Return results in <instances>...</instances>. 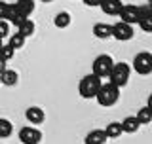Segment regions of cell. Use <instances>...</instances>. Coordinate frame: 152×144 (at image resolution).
<instances>
[{"label":"cell","instance_id":"obj_10","mask_svg":"<svg viewBox=\"0 0 152 144\" xmlns=\"http://www.w3.org/2000/svg\"><path fill=\"white\" fill-rule=\"evenodd\" d=\"M25 118L31 125H40V123H44L46 114H44V110L38 108V106H28L27 112H25Z\"/></svg>","mask_w":152,"mask_h":144},{"label":"cell","instance_id":"obj_26","mask_svg":"<svg viewBox=\"0 0 152 144\" xmlns=\"http://www.w3.org/2000/svg\"><path fill=\"white\" fill-rule=\"evenodd\" d=\"M8 2H4V0H0V19H6V13H8Z\"/></svg>","mask_w":152,"mask_h":144},{"label":"cell","instance_id":"obj_21","mask_svg":"<svg viewBox=\"0 0 152 144\" xmlns=\"http://www.w3.org/2000/svg\"><path fill=\"white\" fill-rule=\"evenodd\" d=\"M15 4L19 6V9H21L27 17H31V13L34 12V8H36L34 0H15Z\"/></svg>","mask_w":152,"mask_h":144},{"label":"cell","instance_id":"obj_23","mask_svg":"<svg viewBox=\"0 0 152 144\" xmlns=\"http://www.w3.org/2000/svg\"><path fill=\"white\" fill-rule=\"evenodd\" d=\"M13 55H15V49H13L10 44H4L2 47H0V57H2L4 61H12Z\"/></svg>","mask_w":152,"mask_h":144},{"label":"cell","instance_id":"obj_22","mask_svg":"<svg viewBox=\"0 0 152 144\" xmlns=\"http://www.w3.org/2000/svg\"><path fill=\"white\" fill-rule=\"evenodd\" d=\"M12 133H13L12 121H10V119H6V118H0V138L12 137Z\"/></svg>","mask_w":152,"mask_h":144},{"label":"cell","instance_id":"obj_8","mask_svg":"<svg viewBox=\"0 0 152 144\" xmlns=\"http://www.w3.org/2000/svg\"><path fill=\"white\" fill-rule=\"evenodd\" d=\"M19 140L23 144H38L42 140V133L36 127H23L19 131Z\"/></svg>","mask_w":152,"mask_h":144},{"label":"cell","instance_id":"obj_6","mask_svg":"<svg viewBox=\"0 0 152 144\" xmlns=\"http://www.w3.org/2000/svg\"><path fill=\"white\" fill-rule=\"evenodd\" d=\"M133 34H135V32H133V25H129V23H126V21H118V23L112 25V38H116V40H120V42L131 40Z\"/></svg>","mask_w":152,"mask_h":144},{"label":"cell","instance_id":"obj_5","mask_svg":"<svg viewBox=\"0 0 152 144\" xmlns=\"http://www.w3.org/2000/svg\"><path fill=\"white\" fill-rule=\"evenodd\" d=\"M112 65H114V59L110 55L103 53V55L95 57V61L91 65V70H93L95 76H99V78H107L108 72H110V68H112Z\"/></svg>","mask_w":152,"mask_h":144},{"label":"cell","instance_id":"obj_17","mask_svg":"<svg viewBox=\"0 0 152 144\" xmlns=\"http://www.w3.org/2000/svg\"><path fill=\"white\" fill-rule=\"evenodd\" d=\"M17 31L21 32V34L25 36V38H28V36H32V34H34V31H36V25H34V21H32V19H28V17H27L25 21H23L21 25L17 27Z\"/></svg>","mask_w":152,"mask_h":144},{"label":"cell","instance_id":"obj_29","mask_svg":"<svg viewBox=\"0 0 152 144\" xmlns=\"http://www.w3.org/2000/svg\"><path fill=\"white\" fill-rule=\"evenodd\" d=\"M146 106H150V108H152V93L148 95V99H146Z\"/></svg>","mask_w":152,"mask_h":144},{"label":"cell","instance_id":"obj_2","mask_svg":"<svg viewBox=\"0 0 152 144\" xmlns=\"http://www.w3.org/2000/svg\"><path fill=\"white\" fill-rule=\"evenodd\" d=\"M101 84H103V78L95 76L93 72L88 74V76H84V78L80 80V85H78L80 97H82V99H95V95H97Z\"/></svg>","mask_w":152,"mask_h":144},{"label":"cell","instance_id":"obj_11","mask_svg":"<svg viewBox=\"0 0 152 144\" xmlns=\"http://www.w3.org/2000/svg\"><path fill=\"white\" fill-rule=\"evenodd\" d=\"M99 8L103 9L104 15H118V12L122 8V0H101Z\"/></svg>","mask_w":152,"mask_h":144},{"label":"cell","instance_id":"obj_1","mask_svg":"<svg viewBox=\"0 0 152 144\" xmlns=\"http://www.w3.org/2000/svg\"><path fill=\"white\" fill-rule=\"evenodd\" d=\"M95 99H97V103L101 104V106H104V108L114 106V104L120 100V87H118V85H114L112 81L101 84V87H99Z\"/></svg>","mask_w":152,"mask_h":144},{"label":"cell","instance_id":"obj_12","mask_svg":"<svg viewBox=\"0 0 152 144\" xmlns=\"http://www.w3.org/2000/svg\"><path fill=\"white\" fill-rule=\"evenodd\" d=\"M93 36L99 38V40H108V38H112V25H108V23H97V25L93 27Z\"/></svg>","mask_w":152,"mask_h":144},{"label":"cell","instance_id":"obj_20","mask_svg":"<svg viewBox=\"0 0 152 144\" xmlns=\"http://www.w3.org/2000/svg\"><path fill=\"white\" fill-rule=\"evenodd\" d=\"M137 119H139V123L141 125H145V123H150L152 121V108L150 106H142L137 110Z\"/></svg>","mask_w":152,"mask_h":144},{"label":"cell","instance_id":"obj_9","mask_svg":"<svg viewBox=\"0 0 152 144\" xmlns=\"http://www.w3.org/2000/svg\"><path fill=\"white\" fill-rule=\"evenodd\" d=\"M25 19H27V15L21 12V9H19V6H17L15 2L10 4V6H8V13H6V21L10 23V25L19 27L23 21H25Z\"/></svg>","mask_w":152,"mask_h":144},{"label":"cell","instance_id":"obj_31","mask_svg":"<svg viewBox=\"0 0 152 144\" xmlns=\"http://www.w3.org/2000/svg\"><path fill=\"white\" fill-rule=\"evenodd\" d=\"M4 46V42H2V38H0V47H2Z\"/></svg>","mask_w":152,"mask_h":144},{"label":"cell","instance_id":"obj_27","mask_svg":"<svg viewBox=\"0 0 152 144\" xmlns=\"http://www.w3.org/2000/svg\"><path fill=\"white\" fill-rule=\"evenodd\" d=\"M82 2L86 4V6H89V8H95V6L101 4V0H82Z\"/></svg>","mask_w":152,"mask_h":144},{"label":"cell","instance_id":"obj_28","mask_svg":"<svg viewBox=\"0 0 152 144\" xmlns=\"http://www.w3.org/2000/svg\"><path fill=\"white\" fill-rule=\"evenodd\" d=\"M6 63H8V61H4L2 57H0V72H2L4 68H6Z\"/></svg>","mask_w":152,"mask_h":144},{"label":"cell","instance_id":"obj_19","mask_svg":"<svg viewBox=\"0 0 152 144\" xmlns=\"http://www.w3.org/2000/svg\"><path fill=\"white\" fill-rule=\"evenodd\" d=\"M25 40H27V38L23 36V34H21L19 31L15 32V34H10V36H8V44L12 46V47H13L15 51H17V49H21V47L25 46Z\"/></svg>","mask_w":152,"mask_h":144},{"label":"cell","instance_id":"obj_24","mask_svg":"<svg viewBox=\"0 0 152 144\" xmlns=\"http://www.w3.org/2000/svg\"><path fill=\"white\" fill-rule=\"evenodd\" d=\"M137 25H139L145 32H152V13H148V15H145V17H141Z\"/></svg>","mask_w":152,"mask_h":144},{"label":"cell","instance_id":"obj_18","mask_svg":"<svg viewBox=\"0 0 152 144\" xmlns=\"http://www.w3.org/2000/svg\"><path fill=\"white\" fill-rule=\"evenodd\" d=\"M104 133H107V138H118L122 135V123L120 121H110L107 125V129H104Z\"/></svg>","mask_w":152,"mask_h":144},{"label":"cell","instance_id":"obj_13","mask_svg":"<svg viewBox=\"0 0 152 144\" xmlns=\"http://www.w3.org/2000/svg\"><path fill=\"white\" fill-rule=\"evenodd\" d=\"M0 81H2L4 85H8V87H13V85H17V81H19V74L15 70H12V68H4L2 72H0Z\"/></svg>","mask_w":152,"mask_h":144},{"label":"cell","instance_id":"obj_4","mask_svg":"<svg viewBox=\"0 0 152 144\" xmlns=\"http://www.w3.org/2000/svg\"><path fill=\"white\" fill-rule=\"evenodd\" d=\"M133 70L141 76H148L152 72V53L148 51H141L133 59Z\"/></svg>","mask_w":152,"mask_h":144},{"label":"cell","instance_id":"obj_25","mask_svg":"<svg viewBox=\"0 0 152 144\" xmlns=\"http://www.w3.org/2000/svg\"><path fill=\"white\" fill-rule=\"evenodd\" d=\"M10 36V23L6 19H0V38H8Z\"/></svg>","mask_w":152,"mask_h":144},{"label":"cell","instance_id":"obj_7","mask_svg":"<svg viewBox=\"0 0 152 144\" xmlns=\"http://www.w3.org/2000/svg\"><path fill=\"white\" fill-rule=\"evenodd\" d=\"M118 15H120V21H126L129 25H137V21H139V8L133 6V4H122Z\"/></svg>","mask_w":152,"mask_h":144},{"label":"cell","instance_id":"obj_3","mask_svg":"<svg viewBox=\"0 0 152 144\" xmlns=\"http://www.w3.org/2000/svg\"><path fill=\"white\" fill-rule=\"evenodd\" d=\"M129 74H131V68L129 65L126 63H114L110 72H108V81H112L114 85H118V87H124V85H127V81H129Z\"/></svg>","mask_w":152,"mask_h":144},{"label":"cell","instance_id":"obj_32","mask_svg":"<svg viewBox=\"0 0 152 144\" xmlns=\"http://www.w3.org/2000/svg\"><path fill=\"white\" fill-rule=\"evenodd\" d=\"M148 4H150V6H152V0H148Z\"/></svg>","mask_w":152,"mask_h":144},{"label":"cell","instance_id":"obj_14","mask_svg":"<svg viewBox=\"0 0 152 144\" xmlns=\"http://www.w3.org/2000/svg\"><path fill=\"white\" fill-rule=\"evenodd\" d=\"M84 142L86 144H104L107 142V133H104V129H95V131L86 135Z\"/></svg>","mask_w":152,"mask_h":144},{"label":"cell","instance_id":"obj_15","mask_svg":"<svg viewBox=\"0 0 152 144\" xmlns=\"http://www.w3.org/2000/svg\"><path fill=\"white\" fill-rule=\"evenodd\" d=\"M122 123V131L124 133H129V135H133V133H137L139 131V127H141V123H139V119H137L135 116H127Z\"/></svg>","mask_w":152,"mask_h":144},{"label":"cell","instance_id":"obj_30","mask_svg":"<svg viewBox=\"0 0 152 144\" xmlns=\"http://www.w3.org/2000/svg\"><path fill=\"white\" fill-rule=\"evenodd\" d=\"M40 2H46L48 4V2H53V0H40Z\"/></svg>","mask_w":152,"mask_h":144},{"label":"cell","instance_id":"obj_16","mask_svg":"<svg viewBox=\"0 0 152 144\" xmlns=\"http://www.w3.org/2000/svg\"><path fill=\"white\" fill-rule=\"evenodd\" d=\"M72 23V17H70V13L69 12H59L55 15V19H53V25L57 27V28H66Z\"/></svg>","mask_w":152,"mask_h":144},{"label":"cell","instance_id":"obj_33","mask_svg":"<svg viewBox=\"0 0 152 144\" xmlns=\"http://www.w3.org/2000/svg\"><path fill=\"white\" fill-rule=\"evenodd\" d=\"M0 84H2V81H0Z\"/></svg>","mask_w":152,"mask_h":144}]
</instances>
